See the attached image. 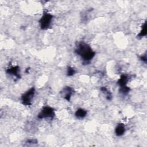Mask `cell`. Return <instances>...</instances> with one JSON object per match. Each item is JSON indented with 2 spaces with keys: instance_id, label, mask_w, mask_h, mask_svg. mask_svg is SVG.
Returning <instances> with one entry per match:
<instances>
[{
  "instance_id": "ba28073f",
  "label": "cell",
  "mask_w": 147,
  "mask_h": 147,
  "mask_svg": "<svg viewBox=\"0 0 147 147\" xmlns=\"http://www.w3.org/2000/svg\"><path fill=\"white\" fill-rule=\"evenodd\" d=\"M87 114V111L84 109L79 108L76 110L75 113V116L78 119H83L84 118Z\"/></svg>"
},
{
  "instance_id": "3957f363",
  "label": "cell",
  "mask_w": 147,
  "mask_h": 147,
  "mask_svg": "<svg viewBox=\"0 0 147 147\" xmlns=\"http://www.w3.org/2000/svg\"><path fill=\"white\" fill-rule=\"evenodd\" d=\"M55 117V109L48 106L42 107L37 115V118L38 119H49L52 120Z\"/></svg>"
},
{
  "instance_id": "7c38bea8",
  "label": "cell",
  "mask_w": 147,
  "mask_h": 147,
  "mask_svg": "<svg viewBox=\"0 0 147 147\" xmlns=\"http://www.w3.org/2000/svg\"><path fill=\"white\" fill-rule=\"evenodd\" d=\"M130 88L127 85L124 86H121L119 87V92L123 95H127L130 92Z\"/></svg>"
},
{
  "instance_id": "9a60e30c",
  "label": "cell",
  "mask_w": 147,
  "mask_h": 147,
  "mask_svg": "<svg viewBox=\"0 0 147 147\" xmlns=\"http://www.w3.org/2000/svg\"><path fill=\"white\" fill-rule=\"evenodd\" d=\"M26 143L28 144H37V140L36 139H29L26 141Z\"/></svg>"
},
{
  "instance_id": "8fae6325",
  "label": "cell",
  "mask_w": 147,
  "mask_h": 147,
  "mask_svg": "<svg viewBox=\"0 0 147 147\" xmlns=\"http://www.w3.org/2000/svg\"><path fill=\"white\" fill-rule=\"evenodd\" d=\"M100 91L105 95L106 98L107 100H111L112 99V98H113L112 94H111V91H110L106 87H104V86L100 87Z\"/></svg>"
},
{
  "instance_id": "9c48e42d",
  "label": "cell",
  "mask_w": 147,
  "mask_h": 147,
  "mask_svg": "<svg viewBox=\"0 0 147 147\" xmlns=\"http://www.w3.org/2000/svg\"><path fill=\"white\" fill-rule=\"evenodd\" d=\"M129 78L127 75L122 74L120 76V78L118 80L117 84H118V86L119 87L126 86L127 83L129 81Z\"/></svg>"
},
{
  "instance_id": "30bf717a",
  "label": "cell",
  "mask_w": 147,
  "mask_h": 147,
  "mask_svg": "<svg viewBox=\"0 0 147 147\" xmlns=\"http://www.w3.org/2000/svg\"><path fill=\"white\" fill-rule=\"evenodd\" d=\"M147 34V27H146V20L145 21V22L142 24L141 28V30L139 32V33L137 34V38H142L144 37H145Z\"/></svg>"
},
{
  "instance_id": "5bb4252c",
  "label": "cell",
  "mask_w": 147,
  "mask_h": 147,
  "mask_svg": "<svg viewBox=\"0 0 147 147\" xmlns=\"http://www.w3.org/2000/svg\"><path fill=\"white\" fill-rule=\"evenodd\" d=\"M140 59L141 61H144L145 63H146V59H147V58H146V53L145 52L144 54L141 55V56H140Z\"/></svg>"
},
{
  "instance_id": "52a82bcc",
  "label": "cell",
  "mask_w": 147,
  "mask_h": 147,
  "mask_svg": "<svg viewBox=\"0 0 147 147\" xmlns=\"http://www.w3.org/2000/svg\"><path fill=\"white\" fill-rule=\"evenodd\" d=\"M126 131V128L125 126L122 123H119L117 125V126L115 127L114 133L115 135L118 137H120L123 136Z\"/></svg>"
},
{
  "instance_id": "5b68a950",
  "label": "cell",
  "mask_w": 147,
  "mask_h": 147,
  "mask_svg": "<svg viewBox=\"0 0 147 147\" xmlns=\"http://www.w3.org/2000/svg\"><path fill=\"white\" fill-rule=\"evenodd\" d=\"M60 94L62 98L67 101L69 102L72 95L74 94V90L70 86H65L61 90Z\"/></svg>"
},
{
  "instance_id": "6da1fadb",
  "label": "cell",
  "mask_w": 147,
  "mask_h": 147,
  "mask_svg": "<svg viewBox=\"0 0 147 147\" xmlns=\"http://www.w3.org/2000/svg\"><path fill=\"white\" fill-rule=\"evenodd\" d=\"M75 53L80 57L83 64H88L95 56V52L91 46L84 41H79L75 47Z\"/></svg>"
},
{
  "instance_id": "7a4b0ae2",
  "label": "cell",
  "mask_w": 147,
  "mask_h": 147,
  "mask_svg": "<svg viewBox=\"0 0 147 147\" xmlns=\"http://www.w3.org/2000/svg\"><path fill=\"white\" fill-rule=\"evenodd\" d=\"M53 16L47 11H44L42 16L38 21L40 28L42 30L48 29L51 25Z\"/></svg>"
},
{
  "instance_id": "277c9868",
  "label": "cell",
  "mask_w": 147,
  "mask_h": 147,
  "mask_svg": "<svg viewBox=\"0 0 147 147\" xmlns=\"http://www.w3.org/2000/svg\"><path fill=\"white\" fill-rule=\"evenodd\" d=\"M36 92V89L34 87H32L28 90L25 91L21 97L22 104L24 106H31L32 101L34 98Z\"/></svg>"
},
{
  "instance_id": "8992f818",
  "label": "cell",
  "mask_w": 147,
  "mask_h": 147,
  "mask_svg": "<svg viewBox=\"0 0 147 147\" xmlns=\"http://www.w3.org/2000/svg\"><path fill=\"white\" fill-rule=\"evenodd\" d=\"M6 73L9 75L14 76L17 79L21 78L20 75V68L18 65L11 66L6 69Z\"/></svg>"
},
{
  "instance_id": "4fadbf2b",
  "label": "cell",
  "mask_w": 147,
  "mask_h": 147,
  "mask_svg": "<svg viewBox=\"0 0 147 147\" xmlns=\"http://www.w3.org/2000/svg\"><path fill=\"white\" fill-rule=\"evenodd\" d=\"M76 73V70L74 68L72 67H68L67 69V75L68 76H72L74 75H75Z\"/></svg>"
}]
</instances>
